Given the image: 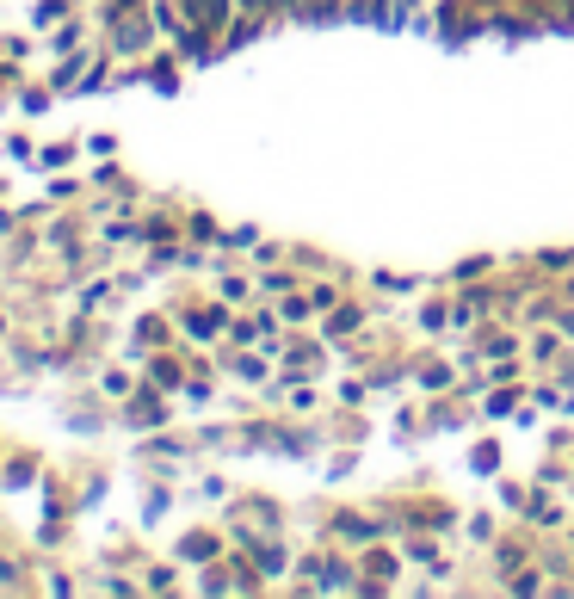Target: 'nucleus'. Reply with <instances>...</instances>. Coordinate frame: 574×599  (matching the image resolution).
I'll return each instance as SVG.
<instances>
[{
	"label": "nucleus",
	"mask_w": 574,
	"mask_h": 599,
	"mask_svg": "<svg viewBox=\"0 0 574 599\" xmlns=\"http://www.w3.org/2000/svg\"><path fill=\"white\" fill-rule=\"evenodd\" d=\"M142 44H149V31H142L136 19H124L118 25V50H142Z\"/></svg>",
	"instance_id": "f257e3e1"
},
{
	"label": "nucleus",
	"mask_w": 574,
	"mask_h": 599,
	"mask_svg": "<svg viewBox=\"0 0 574 599\" xmlns=\"http://www.w3.org/2000/svg\"><path fill=\"white\" fill-rule=\"evenodd\" d=\"M352 328H358V315H352V309H340L334 322H328V334H334V340H340V334H352Z\"/></svg>",
	"instance_id": "f03ea898"
},
{
	"label": "nucleus",
	"mask_w": 574,
	"mask_h": 599,
	"mask_svg": "<svg viewBox=\"0 0 574 599\" xmlns=\"http://www.w3.org/2000/svg\"><path fill=\"white\" fill-rule=\"evenodd\" d=\"M235 377H247V383H260V377H266V365H260V359H241V365H235Z\"/></svg>",
	"instance_id": "7ed1b4c3"
}]
</instances>
